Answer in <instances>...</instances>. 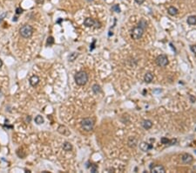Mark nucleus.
I'll return each mask as SVG.
<instances>
[{"label":"nucleus","mask_w":196,"mask_h":173,"mask_svg":"<svg viewBox=\"0 0 196 173\" xmlns=\"http://www.w3.org/2000/svg\"><path fill=\"white\" fill-rule=\"evenodd\" d=\"M156 64L159 66V67H161V68H164L166 66H167L168 64V59H167V55L165 54H161L159 55L157 58H156Z\"/></svg>","instance_id":"obj_6"},{"label":"nucleus","mask_w":196,"mask_h":173,"mask_svg":"<svg viewBox=\"0 0 196 173\" xmlns=\"http://www.w3.org/2000/svg\"><path fill=\"white\" fill-rule=\"evenodd\" d=\"M138 144V142H137V139H136L135 137H129V139H128V145H129L130 147H132V148H134V147H136V145Z\"/></svg>","instance_id":"obj_13"},{"label":"nucleus","mask_w":196,"mask_h":173,"mask_svg":"<svg viewBox=\"0 0 196 173\" xmlns=\"http://www.w3.org/2000/svg\"><path fill=\"white\" fill-rule=\"evenodd\" d=\"M176 143H177V140H176V139H172V140H170L169 144H170V145H174Z\"/></svg>","instance_id":"obj_26"},{"label":"nucleus","mask_w":196,"mask_h":173,"mask_svg":"<svg viewBox=\"0 0 196 173\" xmlns=\"http://www.w3.org/2000/svg\"><path fill=\"white\" fill-rule=\"evenodd\" d=\"M92 91H93V93L94 94H99V93L101 92V88H100V86L99 85H98V84H94L93 86H92Z\"/></svg>","instance_id":"obj_17"},{"label":"nucleus","mask_w":196,"mask_h":173,"mask_svg":"<svg viewBox=\"0 0 196 173\" xmlns=\"http://www.w3.org/2000/svg\"><path fill=\"white\" fill-rule=\"evenodd\" d=\"M74 79H75L76 83L78 84V86H84L88 81V75L84 71H80V72L77 73L75 74Z\"/></svg>","instance_id":"obj_1"},{"label":"nucleus","mask_w":196,"mask_h":173,"mask_svg":"<svg viewBox=\"0 0 196 173\" xmlns=\"http://www.w3.org/2000/svg\"><path fill=\"white\" fill-rule=\"evenodd\" d=\"M190 49H191V51L194 53H196V45H191V46H190Z\"/></svg>","instance_id":"obj_25"},{"label":"nucleus","mask_w":196,"mask_h":173,"mask_svg":"<svg viewBox=\"0 0 196 173\" xmlns=\"http://www.w3.org/2000/svg\"><path fill=\"white\" fill-rule=\"evenodd\" d=\"M95 43H96V40H95V39H94V40L92 41V44H91V47H90V50H91H91H93V49H94V47H95V46H94V45H95Z\"/></svg>","instance_id":"obj_28"},{"label":"nucleus","mask_w":196,"mask_h":173,"mask_svg":"<svg viewBox=\"0 0 196 173\" xmlns=\"http://www.w3.org/2000/svg\"><path fill=\"white\" fill-rule=\"evenodd\" d=\"M135 2L139 5H142L143 3L145 2V0H135Z\"/></svg>","instance_id":"obj_29"},{"label":"nucleus","mask_w":196,"mask_h":173,"mask_svg":"<svg viewBox=\"0 0 196 173\" xmlns=\"http://www.w3.org/2000/svg\"><path fill=\"white\" fill-rule=\"evenodd\" d=\"M138 26H139V27H140V28H142L143 30H145L146 28H147V21H146L145 19H141V20L140 21V22H139Z\"/></svg>","instance_id":"obj_18"},{"label":"nucleus","mask_w":196,"mask_h":173,"mask_svg":"<svg viewBox=\"0 0 196 173\" xmlns=\"http://www.w3.org/2000/svg\"><path fill=\"white\" fill-rule=\"evenodd\" d=\"M153 80H154V74H152V73L148 72L145 74V76H144V81H145V82L150 83V82L153 81Z\"/></svg>","instance_id":"obj_12"},{"label":"nucleus","mask_w":196,"mask_h":173,"mask_svg":"<svg viewBox=\"0 0 196 173\" xmlns=\"http://www.w3.org/2000/svg\"><path fill=\"white\" fill-rule=\"evenodd\" d=\"M195 130H196V128H195Z\"/></svg>","instance_id":"obj_34"},{"label":"nucleus","mask_w":196,"mask_h":173,"mask_svg":"<svg viewBox=\"0 0 196 173\" xmlns=\"http://www.w3.org/2000/svg\"><path fill=\"white\" fill-rule=\"evenodd\" d=\"M53 43H54L53 38H52V37H49V38H48V39H47V45H52Z\"/></svg>","instance_id":"obj_24"},{"label":"nucleus","mask_w":196,"mask_h":173,"mask_svg":"<svg viewBox=\"0 0 196 173\" xmlns=\"http://www.w3.org/2000/svg\"><path fill=\"white\" fill-rule=\"evenodd\" d=\"M87 2H91V1H92V0H86Z\"/></svg>","instance_id":"obj_32"},{"label":"nucleus","mask_w":196,"mask_h":173,"mask_svg":"<svg viewBox=\"0 0 196 173\" xmlns=\"http://www.w3.org/2000/svg\"><path fill=\"white\" fill-rule=\"evenodd\" d=\"M143 33H144V30L140 27H135L133 29L132 31V33H131V37L133 38V39H135V40H138L140 38L142 37Z\"/></svg>","instance_id":"obj_5"},{"label":"nucleus","mask_w":196,"mask_h":173,"mask_svg":"<svg viewBox=\"0 0 196 173\" xmlns=\"http://www.w3.org/2000/svg\"><path fill=\"white\" fill-rule=\"evenodd\" d=\"M167 12H168V14L171 16H175V15H177V13H178V9L174 6H171L168 8Z\"/></svg>","instance_id":"obj_15"},{"label":"nucleus","mask_w":196,"mask_h":173,"mask_svg":"<svg viewBox=\"0 0 196 173\" xmlns=\"http://www.w3.org/2000/svg\"><path fill=\"white\" fill-rule=\"evenodd\" d=\"M58 131L65 135H69L70 134H71L70 131L68 130V128H67L66 127H65V126H59L58 128Z\"/></svg>","instance_id":"obj_11"},{"label":"nucleus","mask_w":196,"mask_h":173,"mask_svg":"<svg viewBox=\"0 0 196 173\" xmlns=\"http://www.w3.org/2000/svg\"><path fill=\"white\" fill-rule=\"evenodd\" d=\"M23 12V9H21V8H17V10H16V13L17 14H21Z\"/></svg>","instance_id":"obj_27"},{"label":"nucleus","mask_w":196,"mask_h":173,"mask_svg":"<svg viewBox=\"0 0 196 173\" xmlns=\"http://www.w3.org/2000/svg\"><path fill=\"white\" fill-rule=\"evenodd\" d=\"M30 84H31L32 87H35V86H37L38 84V82H39V78H38L37 75H33V76H31V78H30Z\"/></svg>","instance_id":"obj_10"},{"label":"nucleus","mask_w":196,"mask_h":173,"mask_svg":"<svg viewBox=\"0 0 196 173\" xmlns=\"http://www.w3.org/2000/svg\"><path fill=\"white\" fill-rule=\"evenodd\" d=\"M142 126H143V128H146V129H149V128H152V126H153V122H152V121H150V120H145V121H143Z\"/></svg>","instance_id":"obj_14"},{"label":"nucleus","mask_w":196,"mask_h":173,"mask_svg":"<svg viewBox=\"0 0 196 173\" xmlns=\"http://www.w3.org/2000/svg\"><path fill=\"white\" fill-rule=\"evenodd\" d=\"M81 128L87 132L91 131L93 128V121L90 118H85L81 121Z\"/></svg>","instance_id":"obj_3"},{"label":"nucleus","mask_w":196,"mask_h":173,"mask_svg":"<svg viewBox=\"0 0 196 173\" xmlns=\"http://www.w3.org/2000/svg\"><path fill=\"white\" fill-rule=\"evenodd\" d=\"M35 122L37 124H42L43 122H44V119H43V117L41 116V115H38V116H36Z\"/></svg>","instance_id":"obj_20"},{"label":"nucleus","mask_w":196,"mask_h":173,"mask_svg":"<svg viewBox=\"0 0 196 173\" xmlns=\"http://www.w3.org/2000/svg\"><path fill=\"white\" fill-rule=\"evenodd\" d=\"M151 171L154 173H165L166 172V170L165 168L162 166V165H154L152 167L151 169Z\"/></svg>","instance_id":"obj_8"},{"label":"nucleus","mask_w":196,"mask_h":173,"mask_svg":"<svg viewBox=\"0 0 196 173\" xmlns=\"http://www.w3.org/2000/svg\"><path fill=\"white\" fill-rule=\"evenodd\" d=\"M112 10L114 11L115 12H120V8H119V6L118 5H113V6L112 7Z\"/></svg>","instance_id":"obj_21"},{"label":"nucleus","mask_w":196,"mask_h":173,"mask_svg":"<svg viewBox=\"0 0 196 173\" xmlns=\"http://www.w3.org/2000/svg\"><path fill=\"white\" fill-rule=\"evenodd\" d=\"M190 100H191V102H193V103H194V102H195V99L194 98V96H193V95H190Z\"/></svg>","instance_id":"obj_30"},{"label":"nucleus","mask_w":196,"mask_h":173,"mask_svg":"<svg viewBox=\"0 0 196 173\" xmlns=\"http://www.w3.org/2000/svg\"><path fill=\"white\" fill-rule=\"evenodd\" d=\"M19 32H20V35L23 38H28L33 33V28L29 25H25L20 28Z\"/></svg>","instance_id":"obj_2"},{"label":"nucleus","mask_w":196,"mask_h":173,"mask_svg":"<svg viewBox=\"0 0 196 173\" xmlns=\"http://www.w3.org/2000/svg\"><path fill=\"white\" fill-rule=\"evenodd\" d=\"M187 24L190 25H194L196 24V17L195 16H190V17H188V18H187Z\"/></svg>","instance_id":"obj_16"},{"label":"nucleus","mask_w":196,"mask_h":173,"mask_svg":"<svg viewBox=\"0 0 196 173\" xmlns=\"http://www.w3.org/2000/svg\"><path fill=\"white\" fill-rule=\"evenodd\" d=\"M97 171H98V167H97V165H95V164H91V172L95 173V172H97Z\"/></svg>","instance_id":"obj_22"},{"label":"nucleus","mask_w":196,"mask_h":173,"mask_svg":"<svg viewBox=\"0 0 196 173\" xmlns=\"http://www.w3.org/2000/svg\"><path fill=\"white\" fill-rule=\"evenodd\" d=\"M140 149L144 152H147V151H149L150 150L153 149V145L150 143H147L146 142H142V143H140Z\"/></svg>","instance_id":"obj_7"},{"label":"nucleus","mask_w":196,"mask_h":173,"mask_svg":"<svg viewBox=\"0 0 196 173\" xmlns=\"http://www.w3.org/2000/svg\"><path fill=\"white\" fill-rule=\"evenodd\" d=\"M169 142L170 140L167 139V137H162V138H161V143H162L163 144H169Z\"/></svg>","instance_id":"obj_23"},{"label":"nucleus","mask_w":196,"mask_h":173,"mask_svg":"<svg viewBox=\"0 0 196 173\" xmlns=\"http://www.w3.org/2000/svg\"><path fill=\"white\" fill-rule=\"evenodd\" d=\"M63 149L65 150V151H70L71 150V149H72V145H71L70 143H65L63 144Z\"/></svg>","instance_id":"obj_19"},{"label":"nucleus","mask_w":196,"mask_h":173,"mask_svg":"<svg viewBox=\"0 0 196 173\" xmlns=\"http://www.w3.org/2000/svg\"><path fill=\"white\" fill-rule=\"evenodd\" d=\"M195 153H196V150H195Z\"/></svg>","instance_id":"obj_33"},{"label":"nucleus","mask_w":196,"mask_h":173,"mask_svg":"<svg viewBox=\"0 0 196 173\" xmlns=\"http://www.w3.org/2000/svg\"><path fill=\"white\" fill-rule=\"evenodd\" d=\"M2 65H3V61H2V60H1V59H0V68H1V67H2Z\"/></svg>","instance_id":"obj_31"},{"label":"nucleus","mask_w":196,"mask_h":173,"mask_svg":"<svg viewBox=\"0 0 196 173\" xmlns=\"http://www.w3.org/2000/svg\"><path fill=\"white\" fill-rule=\"evenodd\" d=\"M84 25L87 27H94V28H99V27H101L100 22H98V21L91 18H85V21H84Z\"/></svg>","instance_id":"obj_4"},{"label":"nucleus","mask_w":196,"mask_h":173,"mask_svg":"<svg viewBox=\"0 0 196 173\" xmlns=\"http://www.w3.org/2000/svg\"><path fill=\"white\" fill-rule=\"evenodd\" d=\"M181 160H182V162L185 163V164H190V163L193 161V157H192L190 154L185 153V154H183L182 157H181Z\"/></svg>","instance_id":"obj_9"}]
</instances>
